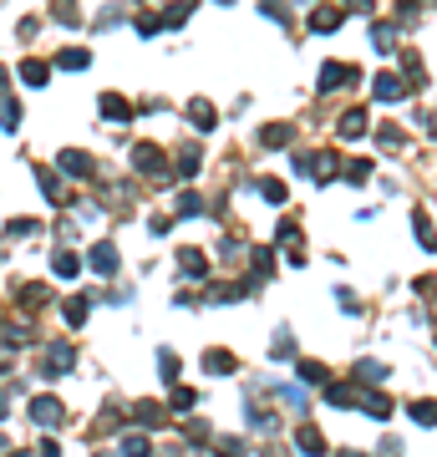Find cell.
I'll use <instances>...</instances> for the list:
<instances>
[{
    "label": "cell",
    "mask_w": 437,
    "mask_h": 457,
    "mask_svg": "<svg viewBox=\"0 0 437 457\" xmlns=\"http://www.w3.org/2000/svg\"><path fill=\"white\" fill-rule=\"evenodd\" d=\"M412 416H417V422H437V407H432V401H417Z\"/></svg>",
    "instance_id": "6da1fadb"
}]
</instances>
